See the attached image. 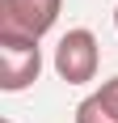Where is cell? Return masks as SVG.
<instances>
[{"label":"cell","mask_w":118,"mask_h":123,"mask_svg":"<svg viewBox=\"0 0 118 123\" xmlns=\"http://www.w3.org/2000/svg\"><path fill=\"white\" fill-rule=\"evenodd\" d=\"M42 72V51L38 43H21V38H0V89L4 93H21L30 89Z\"/></svg>","instance_id":"cell-3"},{"label":"cell","mask_w":118,"mask_h":123,"mask_svg":"<svg viewBox=\"0 0 118 123\" xmlns=\"http://www.w3.org/2000/svg\"><path fill=\"white\" fill-rule=\"evenodd\" d=\"M97 93H101V98H106L110 106H114V111H118V76H110V81H106V85H101V89H97Z\"/></svg>","instance_id":"cell-5"},{"label":"cell","mask_w":118,"mask_h":123,"mask_svg":"<svg viewBox=\"0 0 118 123\" xmlns=\"http://www.w3.org/2000/svg\"><path fill=\"white\" fill-rule=\"evenodd\" d=\"M63 0H0V38H21L38 43L59 21Z\"/></svg>","instance_id":"cell-1"},{"label":"cell","mask_w":118,"mask_h":123,"mask_svg":"<svg viewBox=\"0 0 118 123\" xmlns=\"http://www.w3.org/2000/svg\"><path fill=\"white\" fill-rule=\"evenodd\" d=\"M4 123H9V119H4Z\"/></svg>","instance_id":"cell-7"},{"label":"cell","mask_w":118,"mask_h":123,"mask_svg":"<svg viewBox=\"0 0 118 123\" xmlns=\"http://www.w3.org/2000/svg\"><path fill=\"white\" fill-rule=\"evenodd\" d=\"M76 123H118V111L101 98V93H89V98L76 106Z\"/></svg>","instance_id":"cell-4"},{"label":"cell","mask_w":118,"mask_h":123,"mask_svg":"<svg viewBox=\"0 0 118 123\" xmlns=\"http://www.w3.org/2000/svg\"><path fill=\"white\" fill-rule=\"evenodd\" d=\"M97 64H101V51H97L93 30H68V34L59 38V47H55V72H59V81L84 85V81L97 76Z\"/></svg>","instance_id":"cell-2"},{"label":"cell","mask_w":118,"mask_h":123,"mask_svg":"<svg viewBox=\"0 0 118 123\" xmlns=\"http://www.w3.org/2000/svg\"><path fill=\"white\" fill-rule=\"evenodd\" d=\"M114 30H118V9H114Z\"/></svg>","instance_id":"cell-6"}]
</instances>
